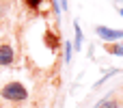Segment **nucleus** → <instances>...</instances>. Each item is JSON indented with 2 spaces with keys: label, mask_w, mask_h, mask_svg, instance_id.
<instances>
[{
  "label": "nucleus",
  "mask_w": 123,
  "mask_h": 108,
  "mask_svg": "<svg viewBox=\"0 0 123 108\" xmlns=\"http://www.w3.org/2000/svg\"><path fill=\"white\" fill-rule=\"evenodd\" d=\"M0 95H2L4 100H9V102H24V100L28 97V91H26V87L19 84V82H6V84L2 87V91H0Z\"/></svg>",
  "instance_id": "f257e3e1"
},
{
  "label": "nucleus",
  "mask_w": 123,
  "mask_h": 108,
  "mask_svg": "<svg viewBox=\"0 0 123 108\" xmlns=\"http://www.w3.org/2000/svg\"><path fill=\"white\" fill-rule=\"evenodd\" d=\"M13 58H15L13 48H11L9 43H2V45H0V65H2V67H6V65H11V63H13Z\"/></svg>",
  "instance_id": "f03ea898"
},
{
  "label": "nucleus",
  "mask_w": 123,
  "mask_h": 108,
  "mask_svg": "<svg viewBox=\"0 0 123 108\" xmlns=\"http://www.w3.org/2000/svg\"><path fill=\"white\" fill-rule=\"evenodd\" d=\"M97 35L104 37V39H108V41H115V39H121V37H123L121 30H110V28H104V26L97 28Z\"/></svg>",
  "instance_id": "7ed1b4c3"
},
{
  "label": "nucleus",
  "mask_w": 123,
  "mask_h": 108,
  "mask_svg": "<svg viewBox=\"0 0 123 108\" xmlns=\"http://www.w3.org/2000/svg\"><path fill=\"white\" fill-rule=\"evenodd\" d=\"M106 52H110V54H119V56H123V48H121V45H115V43H106Z\"/></svg>",
  "instance_id": "20e7f679"
},
{
  "label": "nucleus",
  "mask_w": 123,
  "mask_h": 108,
  "mask_svg": "<svg viewBox=\"0 0 123 108\" xmlns=\"http://www.w3.org/2000/svg\"><path fill=\"white\" fill-rule=\"evenodd\" d=\"M97 108H119V104L115 102V100H104V102H99Z\"/></svg>",
  "instance_id": "39448f33"
},
{
  "label": "nucleus",
  "mask_w": 123,
  "mask_h": 108,
  "mask_svg": "<svg viewBox=\"0 0 123 108\" xmlns=\"http://www.w3.org/2000/svg\"><path fill=\"white\" fill-rule=\"evenodd\" d=\"M24 4H26V6H30V9H39L41 0H24Z\"/></svg>",
  "instance_id": "423d86ee"
},
{
  "label": "nucleus",
  "mask_w": 123,
  "mask_h": 108,
  "mask_svg": "<svg viewBox=\"0 0 123 108\" xmlns=\"http://www.w3.org/2000/svg\"><path fill=\"white\" fill-rule=\"evenodd\" d=\"M80 41H82V32H80V28L76 26V48H80Z\"/></svg>",
  "instance_id": "0eeeda50"
},
{
  "label": "nucleus",
  "mask_w": 123,
  "mask_h": 108,
  "mask_svg": "<svg viewBox=\"0 0 123 108\" xmlns=\"http://www.w3.org/2000/svg\"><path fill=\"white\" fill-rule=\"evenodd\" d=\"M65 56L67 61H71V43H65Z\"/></svg>",
  "instance_id": "6e6552de"
},
{
  "label": "nucleus",
  "mask_w": 123,
  "mask_h": 108,
  "mask_svg": "<svg viewBox=\"0 0 123 108\" xmlns=\"http://www.w3.org/2000/svg\"><path fill=\"white\" fill-rule=\"evenodd\" d=\"M121 15H123V9H121Z\"/></svg>",
  "instance_id": "1a4fd4ad"
}]
</instances>
